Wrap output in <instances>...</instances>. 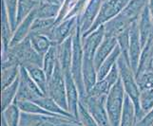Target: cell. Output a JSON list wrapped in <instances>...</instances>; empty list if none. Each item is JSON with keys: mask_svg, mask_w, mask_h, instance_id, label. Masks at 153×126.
Segmentation results:
<instances>
[{"mask_svg": "<svg viewBox=\"0 0 153 126\" xmlns=\"http://www.w3.org/2000/svg\"><path fill=\"white\" fill-rule=\"evenodd\" d=\"M43 58L44 56L33 48L29 37L10 46L7 50L1 51V61H10L25 67L29 66H43Z\"/></svg>", "mask_w": 153, "mask_h": 126, "instance_id": "obj_1", "label": "cell"}, {"mask_svg": "<svg viewBox=\"0 0 153 126\" xmlns=\"http://www.w3.org/2000/svg\"><path fill=\"white\" fill-rule=\"evenodd\" d=\"M117 66L119 68L120 79L123 83L126 94L131 99V101L134 103L136 110V119L137 122H139L145 115L142 112V109L140 106L141 89L138 85V83H137L135 72L132 70V68L130 66L129 60L126 58L122 54H121L120 58L118 59Z\"/></svg>", "mask_w": 153, "mask_h": 126, "instance_id": "obj_2", "label": "cell"}, {"mask_svg": "<svg viewBox=\"0 0 153 126\" xmlns=\"http://www.w3.org/2000/svg\"><path fill=\"white\" fill-rule=\"evenodd\" d=\"M83 59L84 50L82 45V32L80 26L78 24L72 36V61L71 71L73 80L77 85L79 94H80V99L87 96V91L83 80Z\"/></svg>", "mask_w": 153, "mask_h": 126, "instance_id": "obj_3", "label": "cell"}, {"mask_svg": "<svg viewBox=\"0 0 153 126\" xmlns=\"http://www.w3.org/2000/svg\"><path fill=\"white\" fill-rule=\"evenodd\" d=\"M125 98L126 91L122 81L119 79L113 87L110 89L105 99V107H107L109 122L111 126H120Z\"/></svg>", "mask_w": 153, "mask_h": 126, "instance_id": "obj_4", "label": "cell"}, {"mask_svg": "<svg viewBox=\"0 0 153 126\" xmlns=\"http://www.w3.org/2000/svg\"><path fill=\"white\" fill-rule=\"evenodd\" d=\"M19 126H83L75 118L21 113Z\"/></svg>", "mask_w": 153, "mask_h": 126, "instance_id": "obj_5", "label": "cell"}, {"mask_svg": "<svg viewBox=\"0 0 153 126\" xmlns=\"http://www.w3.org/2000/svg\"><path fill=\"white\" fill-rule=\"evenodd\" d=\"M47 96L53 99L59 105L68 111V101H67V89L66 80L64 72L62 71L61 66L58 62L53 74L49 80L48 94Z\"/></svg>", "mask_w": 153, "mask_h": 126, "instance_id": "obj_6", "label": "cell"}, {"mask_svg": "<svg viewBox=\"0 0 153 126\" xmlns=\"http://www.w3.org/2000/svg\"><path fill=\"white\" fill-rule=\"evenodd\" d=\"M45 96V94L41 91V89L37 86L34 81L30 76L25 66H20L19 74V87L15 101H33Z\"/></svg>", "mask_w": 153, "mask_h": 126, "instance_id": "obj_7", "label": "cell"}, {"mask_svg": "<svg viewBox=\"0 0 153 126\" xmlns=\"http://www.w3.org/2000/svg\"><path fill=\"white\" fill-rule=\"evenodd\" d=\"M130 0H108V1L105 2L103 6L99 12V14L94 21L92 27L89 29V30L87 33L82 35V37H85L88 33L92 32L101 26L105 25L109 20H111L115 16H117L123 12V10L126 7V5L129 3Z\"/></svg>", "mask_w": 153, "mask_h": 126, "instance_id": "obj_8", "label": "cell"}, {"mask_svg": "<svg viewBox=\"0 0 153 126\" xmlns=\"http://www.w3.org/2000/svg\"><path fill=\"white\" fill-rule=\"evenodd\" d=\"M107 96H91L87 95L84 99H80L88 112L96 120L99 126H111L109 122L108 115L105 107Z\"/></svg>", "mask_w": 153, "mask_h": 126, "instance_id": "obj_9", "label": "cell"}, {"mask_svg": "<svg viewBox=\"0 0 153 126\" xmlns=\"http://www.w3.org/2000/svg\"><path fill=\"white\" fill-rule=\"evenodd\" d=\"M78 26V17H71L56 24L51 29L49 38L54 45H60L73 35Z\"/></svg>", "mask_w": 153, "mask_h": 126, "instance_id": "obj_10", "label": "cell"}, {"mask_svg": "<svg viewBox=\"0 0 153 126\" xmlns=\"http://www.w3.org/2000/svg\"><path fill=\"white\" fill-rule=\"evenodd\" d=\"M142 49H143V46H142V43H141V37H140V32L138 28V20H137L132 23L129 29V49H128L130 66L132 68V70L135 72V75L137 69H138Z\"/></svg>", "mask_w": 153, "mask_h": 126, "instance_id": "obj_11", "label": "cell"}, {"mask_svg": "<svg viewBox=\"0 0 153 126\" xmlns=\"http://www.w3.org/2000/svg\"><path fill=\"white\" fill-rule=\"evenodd\" d=\"M104 3V0H88L83 13L78 17V24L80 26L82 35L87 33L92 27Z\"/></svg>", "mask_w": 153, "mask_h": 126, "instance_id": "obj_12", "label": "cell"}, {"mask_svg": "<svg viewBox=\"0 0 153 126\" xmlns=\"http://www.w3.org/2000/svg\"><path fill=\"white\" fill-rule=\"evenodd\" d=\"M120 79V73H119V68L116 64L112 69L109 71L108 74L103 78L102 80L97 81L91 90L88 92L87 95L91 96H107L110 89L113 87L117 81Z\"/></svg>", "mask_w": 153, "mask_h": 126, "instance_id": "obj_13", "label": "cell"}, {"mask_svg": "<svg viewBox=\"0 0 153 126\" xmlns=\"http://www.w3.org/2000/svg\"><path fill=\"white\" fill-rule=\"evenodd\" d=\"M64 75L66 80L68 111L78 119V105L79 102H80V94H79L76 83L73 80L71 72H66L64 73Z\"/></svg>", "mask_w": 153, "mask_h": 126, "instance_id": "obj_14", "label": "cell"}, {"mask_svg": "<svg viewBox=\"0 0 153 126\" xmlns=\"http://www.w3.org/2000/svg\"><path fill=\"white\" fill-rule=\"evenodd\" d=\"M131 25H132V22L125 17L122 13H120L103 25L105 29V36L117 39L121 33H123L125 30L128 29L131 27Z\"/></svg>", "mask_w": 153, "mask_h": 126, "instance_id": "obj_15", "label": "cell"}, {"mask_svg": "<svg viewBox=\"0 0 153 126\" xmlns=\"http://www.w3.org/2000/svg\"><path fill=\"white\" fill-rule=\"evenodd\" d=\"M105 38V29L104 26H101L100 28L95 29L92 32L88 33L85 37H82V45L84 53L88 54L94 58L95 52L99 46L101 45Z\"/></svg>", "mask_w": 153, "mask_h": 126, "instance_id": "obj_16", "label": "cell"}, {"mask_svg": "<svg viewBox=\"0 0 153 126\" xmlns=\"http://www.w3.org/2000/svg\"><path fill=\"white\" fill-rule=\"evenodd\" d=\"M94 58L92 56L84 53L83 59V80L87 94L91 89L95 85L98 81L97 69L94 65Z\"/></svg>", "mask_w": 153, "mask_h": 126, "instance_id": "obj_17", "label": "cell"}, {"mask_svg": "<svg viewBox=\"0 0 153 126\" xmlns=\"http://www.w3.org/2000/svg\"><path fill=\"white\" fill-rule=\"evenodd\" d=\"M37 17V13H36V9L31 12L30 15H28L22 22H20L18 26L13 31V39H12V43L10 46H14L20 42H22L24 39L29 37V35L31 31V28H33V25L34 20Z\"/></svg>", "mask_w": 153, "mask_h": 126, "instance_id": "obj_18", "label": "cell"}, {"mask_svg": "<svg viewBox=\"0 0 153 126\" xmlns=\"http://www.w3.org/2000/svg\"><path fill=\"white\" fill-rule=\"evenodd\" d=\"M73 36V35H72ZM72 36L66 39L60 45H57L58 62L61 66L62 71L70 72L71 69L72 61Z\"/></svg>", "mask_w": 153, "mask_h": 126, "instance_id": "obj_19", "label": "cell"}, {"mask_svg": "<svg viewBox=\"0 0 153 126\" xmlns=\"http://www.w3.org/2000/svg\"><path fill=\"white\" fill-rule=\"evenodd\" d=\"M138 28L142 46H144L146 42L153 36V19L151 17L149 7H146L141 13L138 19Z\"/></svg>", "mask_w": 153, "mask_h": 126, "instance_id": "obj_20", "label": "cell"}, {"mask_svg": "<svg viewBox=\"0 0 153 126\" xmlns=\"http://www.w3.org/2000/svg\"><path fill=\"white\" fill-rule=\"evenodd\" d=\"M118 45L117 39L113 37H108L105 36V38L101 45L99 46V48L97 49L95 55H94V65H95L96 69L98 70V68L101 66V65L104 63V61L108 58L109 54L114 50L116 48V46Z\"/></svg>", "mask_w": 153, "mask_h": 126, "instance_id": "obj_21", "label": "cell"}, {"mask_svg": "<svg viewBox=\"0 0 153 126\" xmlns=\"http://www.w3.org/2000/svg\"><path fill=\"white\" fill-rule=\"evenodd\" d=\"M20 74V66L10 61H1V87L9 86Z\"/></svg>", "mask_w": 153, "mask_h": 126, "instance_id": "obj_22", "label": "cell"}, {"mask_svg": "<svg viewBox=\"0 0 153 126\" xmlns=\"http://www.w3.org/2000/svg\"><path fill=\"white\" fill-rule=\"evenodd\" d=\"M152 67H153V36L143 46L142 53L140 56L138 69H137L136 72V76H138L146 71L152 70Z\"/></svg>", "mask_w": 153, "mask_h": 126, "instance_id": "obj_23", "label": "cell"}, {"mask_svg": "<svg viewBox=\"0 0 153 126\" xmlns=\"http://www.w3.org/2000/svg\"><path fill=\"white\" fill-rule=\"evenodd\" d=\"M149 0H130L121 13L133 23L139 19L141 13L149 5Z\"/></svg>", "mask_w": 153, "mask_h": 126, "instance_id": "obj_24", "label": "cell"}, {"mask_svg": "<svg viewBox=\"0 0 153 126\" xmlns=\"http://www.w3.org/2000/svg\"><path fill=\"white\" fill-rule=\"evenodd\" d=\"M26 69L29 72L30 76L37 85V86L41 89L45 95L48 94V85L49 79L47 77L46 73L43 69V67L39 66H29L26 67Z\"/></svg>", "mask_w": 153, "mask_h": 126, "instance_id": "obj_25", "label": "cell"}, {"mask_svg": "<svg viewBox=\"0 0 153 126\" xmlns=\"http://www.w3.org/2000/svg\"><path fill=\"white\" fill-rule=\"evenodd\" d=\"M35 102L38 103L41 107H43L44 109L48 110L49 112H51L52 114L57 115V116H64V117H68V118H75V117H73L68 111H67V110H65L64 108H62L53 99H51V97L47 96V95L37 99L35 101Z\"/></svg>", "mask_w": 153, "mask_h": 126, "instance_id": "obj_26", "label": "cell"}, {"mask_svg": "<svg viewBox=\"0 0 153 126\" xmlns=\"http://www.w3.org/2000/svg\"><path fill=\"white\" fill-rule=\"evenodd\" d=\"M29 38H30L33 48L37 51L39 54L43 56L48 52V50L51 48V46L54 45L48 36L38 33V32L31 31L29 35Z\"/></svg>", "mask_w": 153, "mask_h": 126, "instance_id": "obj_27", "label": "cell"}, {"mask_svg": "<svg viewBox=\"0 0 153 126\" xmlns=\"http://www.w3.org/2000/svg\"><path fill=\"white\" fill-rule=\"evenodd\" d=\"M136 122L137 119H136L135 105L133 102L131 101V99L126 94L120 126H135Z\"/></svg>", "mask_w": 153, "mask_h": 126, "instance_id": "obj_28", "label": "cell"}, {"mask_svg": "<svg viewBox=\"0 0 153 126\" xmlns=\"http://www.w3.org/2000/svg\"><path fill=\"white\" fill-rule=\"evenodd\" d=\"M61 10V4L51 3L43 0L36 8L37 18H57Z\"/></svg>", "mask_w": 153, "mask_h": 126, "instance_id": "obj_29", "label": "cell"}, {"mask_svg": "<svg viewBox=\"0 0 153 126\" xmlns=\"http://www.w3.org/2000/svg\"><path fill=\"white\" fill-rule=\"evenodd\" d=\"M121 54H122V51H121L120 46L117 45L114 50L109 54V56L107 59L104 61V63L101 65L97 70V77H98V81L102 80L103 78L107 76L109 71L112 69V67L117 64L118 59L120 58Z\"/></svg>", "mask_w": 153, "mask_h": 126, "instance_id": "obj_30", "label": "cell"}, {"mask_svg": "<svg viewBox=\"0 0 153 126\" xmlns=\"http://www.w3.org/2000/svg\"><path fill=\"white\" fill-rule=\"evenodd\" d=\"M13 35V28H12V26H10L6 10H5V9L2 7V22H1L2 49H1V51H5L10 48V43H12Z\"/></svg>", "mask_w": 153, "mask_h": 126, "instance_id": "obj_31", "label": "cell"}, {"mask_svg": "<svg viewBox=\"0 0 153 126\" xmlns=\"http://www.w3.org/2000/svg\"><path fill=\"white\" fill-rule=\"evenodd\" d=\"M58 64V52H57V45L51 46V48L48 52L44 55L43 58V69L46 73L47 77L50 80L53 74L55 66Z\"/></svg>", "mask_w": 153, "mask_h": 126, "instance_id": "obj_32", "label": "cell"}, {"mask_svg": "<svg viewBox=\"0 0 153 126\" xmlns=\"http://www.w3.org/2000/svg\"><path fill=\"white\" fill-rule=\"evenodd\" d=\"M21 113L16 101H14L10 105L2 111V120L8 124V126H19Z\"/></svg>", "mask_w": 153, "mask_h": 126, "instance_id": "obj_33", "label": "cell"}, {"mask_svg": "<svg viewBox=\"0 0 153 126\" xmlns=\"http://www.w3.org/2000/svg\"><path fill=\"white\" fill-rule=\"evenodd\" d=\"M19 87V77L15 80L12 85L2 89L1 92V110L3 111L9 105H10L14 101L17 95Z\"/></svg>", "mask_w": 153, "mask_h": 126, "instance_id": "obj_34", "label": "cell"}, {"mask_svg": "<svg viewBox=\"0 0 153 126\" xmlns=\"http://www.w3.org/2000/svg\"><path fill=\"white\" fill-rule=\"evenodd\" d=\"M55 18H37L34 20L31 31L50 36L51 29L55 26ZM30 31V32H31Z\"/></svg>", "mask_w": 153, "mask_h": 126, "instance_id": "obj_35", "label": "cell"}, {"mask_svg": "<svg viewBox=\"0 0 153 126\" xmlns=\"http://www.w3.org/2000/svg\"><path fill=\"white\" fill-rule=\"evenodd\" d=\"M39 2L36 0H18L17 6V26L20 22L37 8Z\"/></svg>", "mask_w": 153, "mask_h": 126, "instance_id": "obj_36", "label": "cell"}, {"mask_svg": "<svg viewBox=\"0 0 153 126\" xmlns=\"http://www.w3.org/2000/svg\"><path fill=\"white\" fill-rule=\"evenodd\" d=\"M17 6L18 0H2V7L6 10L13 31L17 27Z\"/></svg>", "mask_w": 153, "mask_h": 126, "instance_id": "obj_37", "label": "cell"}, {"mask_svg": "<svg viewBox=\"0 0 153 126\" xmlns=\"http://www.w3.org/2000/svg\"><path fill=\"white\" fill-rule=\"evenodd\" d=\"M140 106L144 115H146L153 108V88L141 90Z\"/></svg>", "mask_w": 153, "mask_h": 126, "instance_id": "obj_38", "label": "cell"}, {"mask_svg": "<svg viewBox=\"0 0 153 126\" xmlns=\"http://www.w3.org/2000/svg\"><path fill=\"white\" fill-rule=\"evenodd\" d=\"M78 119L83 126H99L82 102H79L78 105Z\"/></svg>", "mask_w": 153, "mask_h": 126, "instance_id": "obj_39", "label": "cell"}, {"mask_svg": "<svg viewBox=\"0 0 153 126\" xmlns=\"http://www.w3.org/2000/svg\"><path fill=\"white\" fill-rule=\"evenodd\" d=\"M136 79L141 90L153 88V69L136 76Z\"/></svg>", "mask_w": 153, "mask_h": 126, "instance_id": "obj_40", "label": "cell"}, {"mask_svg": "<svg viewBox=\"0 0 153 126\" xmlns=\"http://www.w3.org/2000/svg\"><path fill=\"white\" fill-rule=\"evenodd\" d=\"M130 29V28H129ZM129 29L125 30L123 33H121L117 37V43L120 46L122 55L129 60L128 57V49H129Z\"/></svg>", "mask_w": 153, "mask_h": 126, "instance_id": "obj_41", "label": "cell"}, {"mask_svg": "<svg viewBox=\"0 0 153 126\" xmlns=\"http://www.w3.org/2000/svg\"><path fill=\"white\" fill-rule=\"evenodd\" d=\"M135 126H153V108L147 112L139 122H137Z\"/></svg>", "mask_w": 153, "mask_h": 126, "instance_id": "obj_42", "label": "cell"}, {"mask_svg": "<svg viewBox=\"0 0 153 126\" xmlns=\"http://www.w3.org/2000/svg\"><path fill=\"white\" fill-rule=\"evenodd\" d=\"M147 7H149V10L150 12V14H151V17L153 19V0H149V5H147Z\"/></svg>", "mask_w": 153, "mask_h": 126, "instance_id": "obj_43", "label": "cell"}, {"mask_svg": "<svg viewBox=\"0 0 153 126\" xmlns=\"http://www.w3.org/2000/svg\"><path fill=\"white\" fill-rule=\"evenodd\" d=\"M47 1L51 2V3H56V4H61L60 0H47Z\"/></svg>", "mask_w": 153, "mask_h": 126, "instance_id": "obj_44", "label": "cell"}, {"mask_svg": "<svg viewBox=\"0 0 153 126\" xmlns=\"http://www.w3.org/2000/svg\"><path fill=\"white\" fill-rule=\"evenodd\" d=\"M2 126H8V124L4 122V120H2Z\"/></svg>", "mask_w": 153, "mask_h": 126, "instance_id": "obj_45", "label": "cell"}, {"mask_svg": "<svg viewBox=\"0 0 153 126\" xmlns=\"http://www.w3.org/2000/svg\"><path fill=\"white\" fill-rule=\"evenodd\" d=\"M36 1H38V2H39V3H40V2H41V1H43V0H36Z\"/></svg>", "mask_w": 153, "mask_h": 126, "instance_id": "obj_46", "label": "cell"}, {"mask_svg": "<svg viewBox=\"0 0 153 126\" xmlns=\"http://www.w3.org/2000/svg\"><path fill=\"white\" fill-rule=\"evenodd\" d=\"M60 2H61V5H62V3L64 2V0H60Z\"/></svg>", "mask_w": 153, "mask_h": 126, "instance_id": "obj_47", "label": "cell"}, {"mask_svg": "<svg viewBox=\"0 0 153 126\" xmlns=\"http://www.w3.org/2000/svg\"><path fill=\"white\" fill-rule=\"evenodd\" d=\"M107 1H108V0H104V2H107Z\"/></svg>", "mask_w": 153, "mask_h": 126, "instance_id": "obj_48", "label": "cell"}, {"mask_svg": "<svg viewBox=\"0 0 153 126\" xmlns=\"http://www.w3.org/2000/svg\"><path fill=\"white\" fill-rule=\"evenodd\" d=\"M152 69H153V67H152Z\"/></svg>", "mask_w": 153, "mask_h": 126, "instance_id": "obj_49", "label": "cell"}]
</instances>
